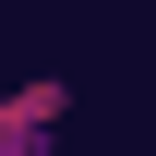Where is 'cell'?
<instances>
[{"instance_id":"6da1fadb","label":"cell","mask_w":156,"mask_h":156,"mask_svg":"<svg viewBox=\"0 0 156 156\" xmlns=\"http://www.w3.org/2000/svg\"><path fill=\"white\" fill-rule=\"evenodd\" d=\"M48 108H60V96H12V108H0V156H36V144H48Z\"/></svg>"}]
</instances>
